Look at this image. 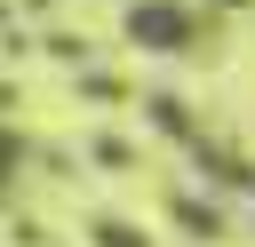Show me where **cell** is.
<instances>
[{"mask_svg": "<svg viewBox=\"0 0 255 247\" xmlns=\"http://www.w3.org/2000/svg\"><path fill=\"white\" fill-rule=\"evenodd\" d=\"M128 32H135V40H151V48H183V16H175V8H151V0H143V8H128Z\"/></svg>", "mask_w": 255, "mask_h": 247, "instance_id": "1", "label": "cell"}, {"mask_svg": "<svg viewBox=\"0 0 255 247\" xmlns=\"http://www.w3.org/2000/svg\"><path fill=\"white\" fill-rule=\"evenodd\" d=\"M88 239H96V247H151V239H143L135 223H120V215H96V223H88Z\"/></svg>", "mask_w": 255, "mask_h": 247, "instance_id": "2", "label": "cell"}]
</instances>
